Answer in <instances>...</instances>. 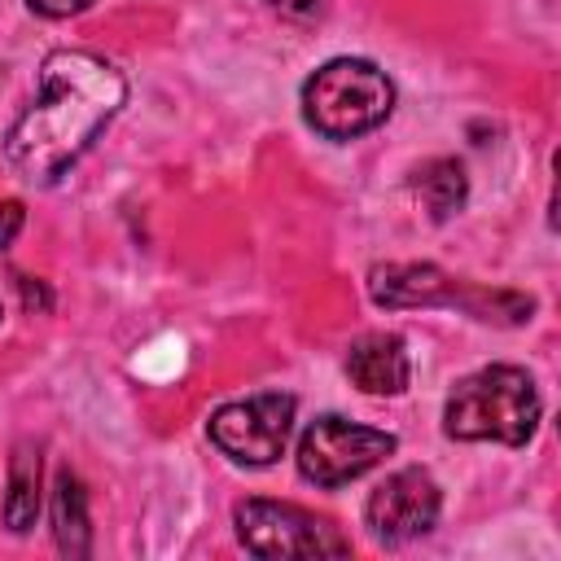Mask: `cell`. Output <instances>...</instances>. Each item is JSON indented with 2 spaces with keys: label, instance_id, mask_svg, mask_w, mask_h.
<instances>
[{
  "label": "cell",
  "instance_id": "cell-14",
  "mask_svg": "<svg viewBox=\"0 0 561 561\" xmlns=\"http://www.w3.org/2000/svg\"><path fill=\"white\" fill-rule=\"evenodd\" d=\"M22 224H26V210H22V202H0V250L4 245H13V237L22 232Z\"/></svg>",
  "mask_w": 561,
  "mask_h": 561
},
{
  "label": "cell",
  "instance_id": "cell-2",
  "mask_svg": "<svg viewBox=\"0 0 561 561\" xmlns=\"http://www.w3.org/2000/svg\"><path fill=\"white\" fill-rule=\"evenodd\" d=\"M539 425V390L517 364H486L456 381L443 408V430L460 443L522 447Z\"/></svg>",
  "mask_w": 561,
  "mask_h": 561
},
{
  "label": "cell",
  "instance_id": "cell-9",
  "mask_svg": "<svg viewBox=\"0 0 561 561\" xmlns=\"http://www.w3.org/2000/svg\"><path fill=\"white\" fill-rule=\"evenodd\" d=\"M346 373L364 394H403L412 381V359L399 333H364L346 351Z\"/></svg>",
  "mask_w": 561,
  "mask_h": 561
},
{
  "label": "cell",
  "instance_id": "cell-17",
  "mask_svg": "<svg viewBox=\"0 0 561 561\" xmlns=\"http://www.w3.org/2000/svg\"><path fill=\"white\" fill-rule=\"evenodd\" d=\"M0 316H4V307H0Z\"/></svg>",
  "mask_w": 561,
  "mask_h": 561
},
{
  "label": "cell",
  "instance_id": "cell-4",
  "mask_svg": "<svg viewBox=\"0 0 561 561\" xmlns=\"http://www.w3.org/2000/svg\"><path fill=\"white\" fill-rule=\"evenodd\" d=\"M368 294L377 307H465L478 320L522 324L535 311V298L513 289H473L451 280L434 263H381L368 272Z\"/></svg>",
  "mask_w": 561,
  "mask_h": 561
},
{
  "label": "cell",
  "instance_id": "cell-6",
  "mask_svg": "<svg viewBox=\"0 0 561 561\" xmlns=\"http://www.w3.org/2000/svg\"><path fill=\"white\" fill-rule=\"evenodd\" d=\"M399 438L373 425H355L346 416H316L298 438V473L316 486H342L386 456H394Z\"/></svg>",
  "mask_w": 561,
  "mask_h": 561
},
{
  "label": "cell",
  "instance_id": "cell-16",
  "mask_svg": "<svg viewBox=\"0 0 561 561\" xmlns=\"http://www.w3.org/2000/svg\"><path fill=\"white\" fill-rule=\"evenodd\" d=\"M18 285H22V298H26V307H39V311H48V289H44V285H31V276H18Z\"/></svg>",
  "mask_w": 561,
  "mask_h": 561
},
{
  "label": "cell",
  "instance_id": "cell-5",
  "mask_svg": "<svg viewBox=\"0 0 561 561\" xmlns=\"http://www.w3.org/2000/svg\"><path fill=\"white\" fill-rule=\"evenodd\" d=\"M237 539L254 557H346L351 539L329 522L298 504L280 500H245L237 504Z\"/></svg>",
  "mask_w": 561,
  "mask_h": 561
},
{
  "label": "cell",
  "instance_id": "cell-3",
  "mask_svg": "<svg viewBox=\"0 0 561 561\" xmlns=\"http://www.w3.org/2000/svg\"><path fill=\"white\" fill-rule=\"evenodd\" d=\"M394 110V83L364 57H333L302 83V114L329 140H355Z\"/></svg>",
  "mask_w": 561,
  "mask_h": 561
},
{
  "label": "cell",
  "instance_id": "cell-7",
  "mask_svg": "<svg viewBox=\"0 0 561 561\" xmlns=\"http://www.w3.org/2000/svg\"><path fill=\"white\" fill-rule=\"evenodd\" d=\"M294 408H298L294 394L263 390L254 399H237V403L215 408L206 421V434L224 456H232L241 465H272L289 443Z\"/></svg>",
  "mask_w": 561,
  "mask_h": 561
},
{
  "label": "cell",
  "instance_id": "cell-8",
  "mask_svg": "<svg viewBox=\"0 0 561 561\" xmlns=\"http://www.w3.org/2000/svg\"><path fill=\"white\" fill-rule=\"evenodd\" d=\"M438 508H443L438 482L425 469H399L373 486L364 517L381 543H408L438 522Z\"/></svg>",
  "mask_w": 561,
  "mask_h": 561
},
{
  "label": "cell",
  "instance_id": "cell-1",
  "mask_svg": "<svg viewBox=\"0 0 561 561\" xmlns=\"http://www.w3.org/2000/svg\"><path fill=\"white\" fill-rule=\"evenodd\" d=\"M127 79L114 61L57 48L39 66V96L4 136V158L26 184H53L79 153L101 136V127L123 110Z\"/></svg>",
  "mask_w": 561,
  "mask_h": 561
},
{
  "label": "cell",
  "instance_id": "cell-10",
  "mask_svg": "<svg viewBox=\"0 0 561 561\" xmlns=\"http://www.w3.org/2000/svg\"><path fill=\"white\" fill-rule=\"evenodd\" d=\"M53 539L66 557H88V548H92L88 495H83V482L70 469H61L57 486H53Z\"/></svg>",
  "mask_w": 561,
  "mask_h": 561
},
{
  "label": "cell",
  "instance_id": "cell-11",
  "mask_svg": "<svg viewBox=\"0 0 561 561\" xmlns=\"http://www.w3.org/2000/svg\"><path fill=\"white\" fill-rule=\"evenodd\" d=\"M39 517V447L18 443L9 460V491H4V526L13 535H26Z\"/></svg>",
  "mask_w": 561,
  "mask_h": 561
},
{
  "label": "cell",
  "instance_id": "cell-13",
  "mask_svg": "<svg viewBox=\"0 0 561 561\" xmlns=\"http://www.w3.org/2000/svg\"><path fill=\"white\" fill-rule=\"evenodd\" d=\"M263 4L276 9L280 18H294V22H316L329 9V0H263Z\"/></svg>",
  "mask_w": 561,
  "mask_h": 561
},
{
  "label": "cell",
  "instance_id": "cell-15",
  "mask_svg": "<svg viewBox=\"0 0 561 561\" xmlns=\"http://www.w3.org/2000/svg\"><path fill=\"white\" fill-rule=\"evenodd\" d=\"M26 4L44 18H70V13H83L92 0H26Z\"/></svg>",
  "mask_w": 561,
  "mask_h": 561
},
{
  "label": "cell",
  "instance_id": "cell-12",
  "mask_svg": "<svg viewBox=\"0 0 561 561\" xmlns=\"http://www.w3.org/2000/svg\"><path fill=\"white\" fill-rule=\"evenodd\" d=\"M412 188H416L421 206L430 210V219L443 224V219H451V215L465 206L469 180H465V167H460L456 158H430V162L416 171Z\"/></svg>",
  "mask_w": 561,
  "mask_h": 561
}]
</instances>
